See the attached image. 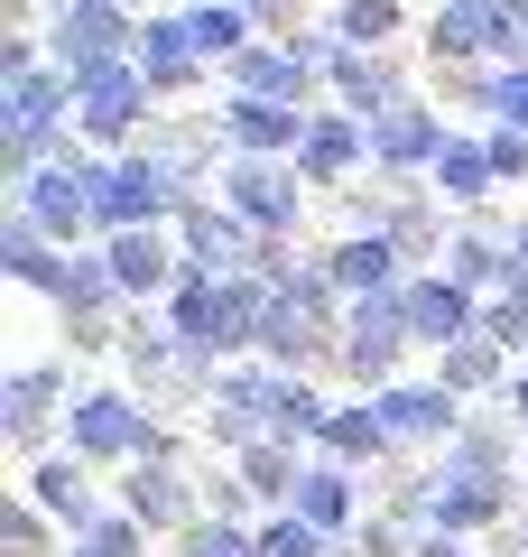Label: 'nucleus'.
<instances>
[{"label":"nucleus","mask_w":528,"mask_h":557,"mask_svg":"<svg viewBox=\"0 0 528 557\" xmlns=\"http://www.w3.org/2000/svg\"><path fill=\"white\" fill-rule=\"evenodd\" d=\"M10 214H28L47 242H75L84 223H102V168H38V177L10 186Z\"/></svg>","instance_id":"f257e3e1"},{"label":"nucleus","mask_w":528,"mask_h":557,"mask_svg":"<svg viewBox=\"0 0 528 557\" xmlns=\"http://www.w3.org/2000/svg\"><path fill=\"white\" fill-rule=\"evenodd\" d=\"M65 437H75V456H139V465H167V437H158V428H149L121 391H84L75 409H65Z\"/></svg>","instance_id":"f03ea898"},{"label":"nucleus","mask_w":528,"mask_h":557,"mask_svg":"<svg viewBox=\"0 0 528 557\" xmlns=\"http://www.w3.org/2000/svg\"><path fill=\"white\" fill-rule=\"evenodd\" d=\"M176 251L204 278H251V260H269V251H251V223H241L232 205H204V196L176 205Z\"/></svg>","instance_id":"7ed1b4c3"},{"label":"nucleus","mask_w":528,"mask_h":557,"mask_svg":"<svg viewBox=\"0 0 528 557\" xmlns=\"http://www.w3.org/2000/svg\"><path fill=\"white\" fill-rule=\"evenodd\" d=\"M399 344H408V307H399V288H390V298H352V307H343L334 354H343L352 381H390V372H399Z\"/></svg>","instance_id":"20e7f679"},{"label":"nucleus","mask_w":528,"mask_h":557,"mask_svg":"<svg viewBox=\"0 0 528 557\" xmlns=\"http://www.w3.org/2000/svg\"><path fill=\"white\" fill-rule=\"evenodd\" d=\"M47 38H56V75H102V65H130L139 28L121 20V10H84V0H65Z\"/></svg>","instance_id":"39448f33"},{"label":"nucleus","mask_w":528,"mask_h":557,"mask_svg":"<svg viewBox=\"0 0 528 557\" xmlns=\"http://www.w3.org/2000/svg\"><path fill=\"white\" fill-rule=\"evenodd\" d=\"M223 205H232L251 233H297V214H306L297 168H278V159H232L223 168Z\"/></svg>","instance_id":"423d86ee"},{"label":"nucleus","mask_w":528,"mask_h":557,"mask_svg":"<svg viewBox=\"0 0 528 557\" xmlns=\"http://www.w3.org/2000/svg\"><path fill=\"white\" fill-rule=\"evenodd\" d=\"M167 205H186V186H176L158 159H121V168H102V233H149Z\"/></svg>","instance_id":"0eeeda50"},{"label":"nucleus","mask_w":528,"mask_h":557,"mask_svg":"<svg viewBox=\"0 0 528 557\" xmlns=\"http://www.w3.org/2000/svg\"><path fill=\"white\" fill-rule=\"evenodd\" d=\"M399 307H408V344H436V354H454L464 335H482L464 278H408V288H399Z\"/></svg>","instance_id":"6e6552de"},{"label":"nucleus","mask_w":528,"mask_h":557,"mask_svg":"<svg viewBox=\"0 0 528 557\" xmlns=\"http://www.w3.org/2000/svg\"><path fill=\"white\" fill-rule=\"evenodd\" d=\"M139 112H149V75H139V65H102V75H75V121H84L93 139L139 131Z\"/></svg>","instance_id":"1a4fd4ad"},{"label":"nucleus","mask_w":528,"mask_h":557,"mask_svg":"<svg viewBox=\"0 0 528 557\" xmlns=\"http://www.w3.org/2000/svg\"><path fill=\"white\" fill-rule=\"evenodd\" d=\"M372 409H380V428H390V446H427V437H445V446H454V428H464V409H454L445 381H408V391H380Z\"/></svg>","instance_id":"9d476101"},{"label":"nucleus","mask_w":528,"mask_h":557,"mask_svg":"<svg viewBox=\"0 0 528 557\" xmlns=\"http://www.w3.org/2000/svg\"><path fill=\"white\" fill-rule=\"evenodd\" d=\"M352 159H372V121H362V112H315L306 139H297V177L334 186Z\"/></svg>","instance_id":"9b49d317"},{"label":"nucleus","mask_w":528,"mask_h":557,"mask_svg":"<svg viewBox=\"0 0 528 557\" xmlns=\"http://www.w3.org/2000/svg\"><path fill=\"white\" fill-rule=\"evenodd\" d=\"M223 139H232V159H278V149L297 159L306 112H297V102H241V94H232V112H223Z\"/></svg>","instance_id":"f8f14e48"},{"label":"nucleus","mask_w":528,"mask_h":557,"mask_svg":"<svg viewBox=\"0 0 528 557\" xmlns=\"http://www.w3.org/2000/svg\"><path fill=\"white\" fill-rule=\"evenodd\" d=\"M130 520L139 530H196L204 520V493H186V474H176V465H130Z\"/></svg>","instance_id":"ddd939ff"},{"label":"nucleus","mask_w":528,"mask_h":557,"mask_svg":"<svg viewBox=\"0 0 528 557\" xmlns=\"http://www.w3.org/2000/svg\"><path fill=\"white\" fill-rule=\"evenodd\" d=\"M130 65L149 75V94H176V84H196L204 47H196V28H186V20H139V47H130Z\"/></svg>","instance_id":"4468645a"},{"label":"nucleus","mask_w":528,"mask_h":557,"mask_svg":"<svg viewBox=\"0 0 528 557\" xmlns=\"http://www.w3.org/2000/svg\"><path fill=\"white\" fill-rule=\"evenodd\" d=\"M436 149H445V121H436L427 102H390V112H372V159H390V168H436Z\"/></svg>","instance_id":"2eb2a0df"},{"label":"nucleus","mask_w":528,"mask_h":557,"mask_svg":"<svg viewBox=\"0 0 528 557\" xmlns=\"http://www.w3.org/2000/svg\"><path fill=\"white\" fill-rule=\"evenodd\" d=\"M334 84H343V112H362V121L408 102V84H399V65L380 47H334Z\"/></svg>","instance_id":"dca6fc26"},{"label":"nucleus","mask_w":528,"mask_h":557,"mask_svg":"<svg viewBox=\"0 0 528 557\" xmlns=\"http://www.w3.org/2000/svg\"><path fill=\"white\" fill-rule=\"evenodd\" d=\"M102 260H112L121 298H139V288H167V278H186V270H176L186 251H176V242L158 233V223H149V233H112V251H102Z\"/></svg>","instance_id":"f3484780"},{"label":"nucleus","mask_w":528,"mask_h":557,"mask_svg":"<svg viewBox=\"0 0 528 557\" xmlns=\"http://www.w3.org/2000/svg\"><path fill=\"white\" fill-rule=\"evenodd\" d=\"M28 502H38V511H56V520H75V539L102 520L93 483H84V456H47L38 474H28Z\"/></svg>","instance_id":"a211bd4d"},{"label":"nucleus","mask_w":528,"mask_h":557,"mask_svg":"<svg viewBox=\"0 0 528 557\" xmlns=\"http://www.w3.org/2000/svg\"><path fill=\"white\" fill-rule=\"evenodd\" d=\"M334 288H362V298L408 288V278H399V242H390V233H352L343 251H334Z\"/></svg>","instance_id":"6ab92c4d"},{"label":"nucleus","mask_w":528,"mask_h":557,"mask_svg":"<svg viewBox=\"0 0 528 557\" xmlns=\"http://www.w3.org/2000/svg\"><path fill=\"white\" fill-rule=\"evenodd\" d=\"M10 446H38L47 437V418H56V372L47 362H28V372H10Z\"/></svg>","instance_id":"aec40b11"},{"label":"nucleus","mask_w":528,"mask_h":557,"mask_svg":"<svg viewBox=\"0 0 528 557\" xmlns=\"http://www.w3.org/2000/svg\"><path fill=\"white\" fill-rule=\"evenodd\" d=\"M491 177H501V168H491V149H473V139H445V149H436V196L445 205H482Z\"/></svg>","instance_id":"412c9836"},{"label":"nucleus","mask_w":528,"mask_h":557,"mask_svg":"<svg viewBox=\"0 0 528 557\" xmlns=\"http://www.w3.org/2000/svg\"><path fill=\"white\" fill-rule=\"evenodd\" d=\"M297 520H315V530H352V474L343 465H306V483H297Z\"/></svg>","instance_id":"4be33fe9"},{"label":"nucleus","mask_w":528,"mask_h":557,"mask_svg":"<svg viewBox=\"0 0 528 557\" xmlns=\"http://www.w3.org/2000/svg\"><path fill=\"white\" fill-rule=\"evenodd\" d=\"M186 28H196V47H204V57H223V65L251 47V10H232V0H204V10H186Z\"/></svg>","instance_id":"5701e85b"},{"label":"nucleus","mask_w":528,"mask_h":557,"mask_svg":"<svg viewBox=\"0 0 528 557\" xmlns=\"http://www.w3.org/2000/svg\"><path fill=\"white\" fill-rule=\"evenodd\" d=\"M0 270L28 278V288H47V270H56V251H47V233L28 214H10V233H0Z\"/></svg>","instance_id":"b1692460"},{"label":"nucleus","mask_w":528,"mask_h":557,"mask_svg":"<svg viewBox=\"0 0 528 557\" xmlns=\"http://www.w3.org/2000/svg\"><path fill=\"white\" fill-rule=\"evenodd\" d=\"M436 381H445V391H482V381H501V344H491V335H464Z\"/></svg>","instance_id":"393cba45"},{"label":"nucleus","mask_w":528,"mask_h":557,"mask_svg":"<svg viewBox=\"0 0 528 557\" xmlns=\"http://www.w3.org/2000/svg\"><path fill=\"white\" fill-rule=\"evenodd\" d=\"M399 28V0H343V20H334V38L343 47H380Z\"/></svg>","instance_id":"a878e982"},{"label":"nucleus","mask_w":528,"mask_h":557,"mask_svg":"<svg viewBox=\"0 0 528 557\" xmlns=\"http://www.w3.org/2000/svg\"><path fill=\"white\" fill-rule=\"evenodd\" d=\"M260 557H334V539L315 530V520H269V530H260Z\"/></svg>","instance_id":"bb28decb"},{"label":"nucleus","mask_w":528,"mask_h":557,"mask_svg":"<svg viewBox=\"0 0 528 557\" xmlns=\"http://www.w3.org/2000/svg\"><path fill=\"white\" fill-rule=\"evenodd\" d=\"M325 446H334V456H380L390 428H380V409H343V418L325 428Z\"/></svg>","instance_id":"cd10ccee"},{"label":"nucleus","mask_w":528,"mask_h":557,"mask_svg":"<svg viewBox=\"0 0 528 557\" xmlns=\"http://www.w3.org/2000/svg\"><path fill=\"white\" fill-rule=\"evenodd\" d=\"M176 548H186V557H260V539H241V530H232V520H214V511H204V520H196V530L176 539Z\"/></svg>","instance_id":"c85d7f7f"},{"label":"nucleus","mask_w":528,"mask_h":557,"mask_svg":"<svg viewBox=\"0 0 528 557\" xmlns=\"http://www.w3.org/2000/svg\"><path fill=\"white\" fill-rule=\"evenodd\" d=\"M0 548L10 557H47V511L38 502H10V511H0Z\"/></svg>","instance_id":"c756f323"},{"label":"nucleus","mask_w":528,"mask_h":557,"mask_svg":"<svg viewBox=\"0 0 528 557\" xmlns=\"http://www.w3.org/2000/svg\"><path fill=\"white\" fill-rule=\"evenodd\" d=\"M482 149H491V168H501V177H528V131H491Z\"/></svg>","instance_id":"7c9ffc66"},{"label":"nucleus","mask_w":528,"mask_h":557,"mask_svg":"<svg viewBox=\"0 0 528 557\" xmlns=\"http://www.w3.org/2000/svg\"><path fill=\"white\" fill-rule=\"evenodd\" d=\"M491 102H501L510 131H528V75H491Z\"/></svg>","instance_id":"2f4dec72"},{"label":"nucleus","mask_w":528,"mask_h":557,"mask_svg":"<svg viewBox=\"0 0 528 557\" xmlns=\"http://www.w3.org/2000/svg\"><path fill=\"white\" fill-rule=\"evenodd\" d=\"M501 399H510V428H528V372H519V381H510V391H501Z\"/></svg>","instance_id":"473e14b6"},{"label":"nucleus","mask_w":528,"mask_h":557,"mask_svg":"<svg viewBox=\"0 0 528 557\" xmlns=\"http://www.w3.org/2000/svg\"><path fill=\"white\" fill-rule=\"evenodd\" d=\"M75 557H93V548H75Z\"/></svg>","instance_id":"72a5a7b5"}]
</instances>
